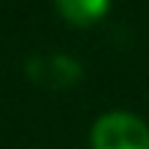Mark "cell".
Returning <instances> with one entry per match:
<instances>
[{"mask_svg": "<svg viewBox=\"0 0 149 149\" xmlns=\"http://www.w3.org/2000/svg\"><path fill=\"white\" fill-rule=\"evenodd\" d=\"M55 8L69 25L86 28L100 22L111 8V0H55Z\"/></svg>", "mask_w": 149, "mask_h": 149, "instance_id": "3957f363", "label": "cell"}, {"mask_svg": "<svg viewBox=\"0 0 149 149\" xmlns=\"http://www.w3.org/2000/svg\"><path fill=\"white\" fill-rule=\"evenodd\" d=\"M91 149H149V127L127 111L102 113L91 127Z\"/></svg>", "mask_w": 149, "mask_h": 149, "instance_id": "6da1fadb", "label": "cell"}, {"mask_svg": "<svg viewBox=\"0 0 149 149\" xmlns=\"http://www.w3.org/2000/svg\"><path fill=\"white\" fill-rule=\"evenodd\" d=\"M25 74L33 83L53 86V88H69L80 83L83 66L66 53H53V55H31L25 61Z\"/></svg>", "mask_w": 149, "mask_h": 149, "instance_id": "7a4b0ae2", "label": "cell"}]
</instances>
